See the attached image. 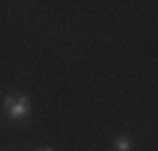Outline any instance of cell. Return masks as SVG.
<instances>
[{
    "mask_svg": "<svg viewBox=\"0 0 158 151\" xmlns=\"http://www.w3.org/2000/svg\"><path fill=\"white\" fill-rule=\"evenodd\" d=\"M3 113L10 121H25L30 116V98L25 93H10L3 98Z\"/></svg>",
    "mask_w": 158,
    "mask_h": 151,
    "instance_id": "6da1fadb",
    "label": "cell"
},
{
    "mask_svg": "<svg viewBox=\"0 0 158 151\" xmlns=\"http://www.w3.org/2000/svg\"><path fill=\"white\" fill-rule=\"evenodd\" d=\"M113 146H115V151H131V149H133V144H131V136H126V134H123V136H118Z\"/></svg>",
    "mask_w": 158,
    "mask_h": 151,
    "instance_id": "7a4b0ae2",
    "label": "cell"
},
{
    "mask_svg": "<svg viewBox=\"0 0 158 151\" xmlns=\"http://www.w3.org/2000/svg\"><path fill=\"white\" fill-rule=\"evenodd\" d=\"M35 151H53V149H35Z\"/></svg>",
    "mask_w": 158,
    "mask_h": 151,
    "instance_id": "3957f363",
    "label": "cell"
}]
</instances>
